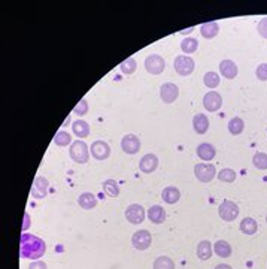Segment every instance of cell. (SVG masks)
Instances as JSON below:
<instances>
[{"instance_id":"83f0119b","label":"cell","mask_w":267,"mask_h":269,"mask_svg":"<svg viewBox=\"0 0 267 269\" xmlns=\"http://www.w3.org/2000/svg\"><path fill=\"white\" fill-rule=\"evenodd\" d=\"M120 69H121V72H123L124 75H132V73H134L136 69H137V61H136L133 57H129L127 60H124V61L120 64Z\"/></svg>"},{"instance_id":"30bf717a","label":"cell","mask_w":267,"mask_h":269,"mask_svg":"<svg viewBox=\"0 0 267 269\" xmlns=\"http://www.w3.org/2000/svg\"><path fill=\"white\" fill-rule=\"evenodd\" d=\"M121 150L126 154H137L140 150V139L133 133L124 135V138L121 139Z\"/></svg>"},{"instance_id":"9a60e30c","label":"cell","mask_w":267,"mask_h":269,"mask_svg":"<svg viewBox=\"0 0 267 269\" xmlns=\"http://www.w3.org/2000/svg\"><path fill=\"white\" fill-rule=\"evenodd\" d=\"M220 72H221V75L224 76V78H227V79H235L236 76H238V66H236V63L235 61H232V60H223L221 63H220Z\"/></svg>"},{"instance_id":"4316f807","label":"cell","mask_w":267,"mask_h":269,"mask_svg":"<svg viewBox=\"0 0 267 269\" xmlns=\"http://www.w3.org/2000/svg\"><path fill=\"white\" fill-rule=\"evenodd\" d=\"M199 48V40L194 39V37H187L181 42V49L185 52V54H193L196 52Z\"/></svg>"},{"instance_id":"5b68a950","label":"cell","mask_w":267,"mask_h":269,"mask_svg":"<svg viewBox=\"0 0 267 269\" xmlns=\"http://www.w3.org/2000/svg\"><path fill=\"white\" fill-rule=\"evenodd\" d=\"M194 175L202 183H211L217 177V168L211 163H197L194 166Z\"/></svg>"},{"instance_id":"cb8c5ba5","label":"cell","mask_w":267,"mask_h":269,"mask_svg":"<svg viewBox=\"0 0 267 269\" xmlns=\"http://www.w3.org/2000/svg\"><path fill=\"white\" fill-rule=\"evenodd\" d=\"M72 130L76 138H87L90 135V124L84 120H78L72 124Z\"/></svg>"},{"instance_id":"4fadbf2b","label":"cell","mask_w":267,"mask_h":269,"mask_svg":"<svg viewBox=\"0 0 267 269\" xmlns=\"http://www.w3.org/2000/svg\"><path fill=\"white\" fill-rule=\"evenodd\" d=\"M48 187H49V181L45 177H36L33 181V187H31V196L34 199H43L48 195Z\"/></svg>"},{"instance_id":"f35d334b","label":"cell","mask_w":267,"mask_h":269,"mask_svg":"<svg viewBox=\"0 0 267 269\" xmlns=\"http://www.w3.org/2000/svg\"><path fill=\"white\" fill-rule=\"evenodd\" d=\"M215 269H233L230 265H227V264H221V265H218V267H215Z\"/></svg>"},{"instance_id":"3957f363","label":"cell","mask_w":267,"mask_h":269,"mask_svg":"<svg viewBox=\"0 0 267 269\" xmlns=\"http://www.w3.org/2000/svg\"><path fill=\"white\" fill-rule=\"evenodd\" d=\"M173 67L178 75L181 76H188L194 72L196 63L190 55H178L173 61Z\"/></svg>"},{"instance_id":"4dcf8cb0","label":"cell","mask_w":267,"mask_h":269,"mask_svg":"<svg viewBox=\"0 0 267 269\" xmlns=\"http://www.w3.org/2000/svg\"><path fill=\"white\" fill-rule=\"evenodd\" d=\"M154 269H175V264L167 256H160L154 261Z\"/></svg>"},{"instance_id":"1f68e13d","label":"cell","mask_w":267,"mask_h":269,"mask_svg":"<svg viewBox=\"0 0 267 269\" xmlns=\"http://www.w3.org/2000/svg\"><path fill=\"white\" fill-rule=\"evenodd\" d=\"M54 144L58 145V147H66V145L72 144V136H70L67 132L60 130V132L55 135V138H54Z\"/></svg>"},{"instance_id":"f546056e","label":"cell","mask_w":267,"mask_h":269,"mask_svg":"<svg viewBox=\"0 0 267 269\" xmlns=\"http://www.w3.org/2000/svg\"><path fill=\"white\" fill-rule=\"evenodd\" d=\"M220 81H221V78L217 72H208L203 76V82L208 88H217L220 85Z\"/></svg>"},{"instance_id":"e575fe53","label":"cell","mask_w":267,"mask_h":269,"mask_svg":"<svg viewBox=\"0 0 267 269\" xmlns=\"http://www.w3.org/2000/svg\"><path fill=\"white\" fill-rule=\"evenodd\" d=\"M73 114H76V115H85V114H88V102H87L85 99H82V100L73 108Z\"/></svg>"},{"instance_id":"9c48e42d","label":"cell","mask_w":267,"mask_h":269,"mask_svg":"<svg viewBox=\"0 0 267 269\" xmlns=\"http://www.w3.org/2000/svg\"><path fill=\"white\" fill-rule=\"evenodd\" d=\"M203 106L209 111V112H217L220 111V108L223 106V97L218 91H208L203 96Z\"/></svg>"},{"instance_id":"2e32d148","label":"cell","mask_w":267,"mask_h":269,"mask_svg":"<svg viewBox=\"0 0 267 269\" xmlns=\"http://www.w3.org/2000/svg\"><path fill=\"white\" fill-rule=\"evenodd\" d=\"M197 156L203 162H211L217 156V150H215V147L212 144L203 142V144H200L197 147Z\"/></svg>"},{"instance_id":"60d3db41","label":"cell","mask_w":267,"mask_h":269,"mask_svg":"<svg viewBox=\"0 0 267 269\" xmlns=\"http://www.w3.org/2000/svg\"><path fill=\"white\" fill-rule=\"evenodd\" d=\"M266 222H267V217H266Z\"/></svg>"},{"instance_id":"f1b7e54d","label":"cell","mask_w":267,"mask_h":269,"mask_svg":"<svg viewBox=\"0 0 267 269\" xmlns=\"http://www.w3.org/2000/svg\"><path fill=\"white\" fill-rule=\"evenodd\" d=\"M103 190H105V193H106L108 196H111V198H117V196L120 195V186H118V183L114 181V180H106V181L103 183Z\"/></svg>"},{"instance_id":"d4e9b609","label":"cell","mask_w":267,"mask_h":269,"mask_svg":"<svg viewBox=\"0 0 267 269\" xmlns=\"http://www.w3.org/2000/svg\"><path fill=\"white\" fill-rule=\"evenodd\" d=\"M214 252L217 253V256L227 259V258L232 256V246H230L227 241H223V240H221V241H217V243H215Z\"/></svg>"},{"instance_id":"836d02e7","label":"cell","mask_w":267,"mask_h":269,"mask_svg":"<svg viewBox=\"0 0 267 269\" xmlns=\"http://www.w3.org/2000/svg\"><path fill=\"white\" fill-rule=\"evenodd\" d=\"M217 177L223 183H233L236 180V172L230 168H226V169L220 171V174H217Z\"/></svg>"},{"instance_id":"277c9868","label":"cell","mask_w":267,"mask_h":269,"mask_svg":"<svg viewBox=\"0 0 267 269\" xmlns=\"http://www.w3.org/2000/svg\"><path fill=\"white\" fill-rule=\"evenodd\" d=\"M239 211H241L239 207L229 199H224L218 208V214L224 222H235L239 217Z\"/></svg>"},{"instance_id":"74e56055","label":"cell","mask_w":267,"mask_h":269,"mask_svg":"<svg viewBox=\"0 0 267 269\" xmlns=\"http://www.w3.org/2000/svg\"><path fill=\"white\" fill-rule=\"evenodd\" d=\"M28 269H48V267H46V264H45L43 261H34V262L28 267Z\"/></svg>"},{"instance_id":"d6a6232c","label":"cell","mask_w":267,"mask_h":269,"mask_svg":"<svg viewBox=\"0 0 267 269\" xmlns=\"http://www.w3.org/2000/svg\"><path fill=\"white\" fill-rule=\"evenodd\" d=\"M253 165L260 169V171H266L267 169V154L266 153H256L253 157Z\"/></svg>"},{"instance_id":"ac0fdd59","label":"cell","mask_w":267,"mask_h":269,"mask_svg":"<svg viewBox=\"0 0 267 269\" xmlns=\"http://www.w3.org/2000/svg\"><path fill=\"white\" fill-rule=\"evenodd\" d=\"M148 219L154 223V225H161L166 222V211L163 207L160 205H152L148 210Z\"/></svg>"},{"instance_id":"ba28073f","label":"cell","mask_w":267,"mask_h":269,"mask_svg":"<svg viewBox=\"0 0 267 269\" xmlns=\"http://www.w3.org/2000/svg\"><path fill=\"white\" fill-rule=\"evenodd\" d=\"M126 219L132 225H140L145 220V208L139 204H132L126 210Z\"/></svg>"},{"instance_id":"6da1fadb","label":"cell","mask_w":267,"mask_h":269,"mask_svg":"<svg viewBox=\"0 0 267 269\" xmlns=\"http://www.w3.org/2000/svg\"><path fill=\"white\" fill-rule=\"evenodd\" d=\"M45 252H46V244L42 238L31 235V234L21 235V244H19L21 259L39 261L40 258H43Z\"/></svg>"},{"instance_id":"ffe728a7","label":"cell","mask_w":267,"mask_h":269,"mask_svg":"<svg viewBox=\"0 0 267 269\" xmlns=\"http://www.w3.org/2000/svg\"><path fill=\"white\" fill-rule=\"evenodd\" d=\"M200 33H202V36L205 39H212V37H215L220 33V25L215 21L205 22V24L200 25Z\"/></svg>"},{"instance_id":"7402d4cb","label":"cell","mask_w":267,"mask_h":269,"mask_svg":"<svg viewBox=\"0 0 267 269\" xmlns=\"http://www.w3.org/2000/svg\"><path fill=\"white\" fill-rule=\"evenodd\" d=\"M212 244L209 241H200L197 246V258L200 261H209L212 258Z\"/></svg>"},{"instance_id":"7c38bea8","label":"cell","mask_w":267,"mask_h":269,"mask_svg":"<svg viewBox=\"0 0 267 269\" xmlns=\"http://www.w3.org/2000/svg\"><path fill=\"white\" fill-rule=\"evenodd\" d=\"M179 96V88L173 82H164L160 87V97L164 103H173Z\"/></svg>"},{"instance_id":"603a6c76","label":"cell","mask_w":267,"mask_h":269,"mask_svg":"<svg viewBox=\"0 0 267 269\" xmlns=\"http://www.w3.org/2000/svg\"><path fill=\"white\" fill-rule=\"evenodd\" d=\"M241 231L245 235H254L259 231V223L253 217H247L241 222Z\"/></svg>"},{"instance_id":"484cf974","label":"cell","mask_w":267,"mask_h":269,"mask_svg":"<svg viewBox=\"0 0 267 269\" xmlns=\"http://www.w3.org/2000/svg\"><path fill=\"white\" fill-rule=\"evenodd\" d=\"M245 129V123L241 117H235L229 121V132L232 135H241Z\"/></svg>"},{"instance_id":"52a82bcc","label":"cell","mask_w":267,"mask_h":269,"mask_svg":"<svg viewBox=\"0 0 267 269\" xmlns=\"http://www.w3.org/2000/svg\"><path fill=\"white\" fill-rule=\"evenodd\" d=\"M152 244V237L148 231L142 229V231H137L133 237H132V246L139 250V252H145L151 247Z\"/></svg>"},{"instance_id":"ab89813d","label":"cell","mask_w":267,"mask_h":269,"mask_svg":"<svg viewBox=\"0 0 267 269\" xmlns=\"http://www.w3.org/2000/svg\"><path fill=\"white\" fill-rule=\"evenodd\" d=\"M193 30H194L193 27H190V28H185V30H182V31H181V34H190Z\"/></svg>"},{"instance_id":"44dd1931","label":"cell","mask_w":267,"mask_h":269,"mask_svg":"<svg viewBox=\"0 0 267 269\" xmlns=\"http://www.w3.org/2000/svg\"><path fill=\"white\" fill-rule=\"evenodd\" d=\"M78 204H79V207H81L82 210L90 211V210L96 208V205H97V198H96L93 193H82V195L78 198Z\"/></svg>"},{"instance_id":"8992f818","label":"cell","mask_w":267,"mask_h":269,"mask_svg":"<svg viewBox=\"0 0 267 269\" xmlns=\"http://www.w3.org/2000/svg\"><path fill=\"white\" fill-rule=\"evenodd\" d=\"M145 69L151 75H160L166 69V61L158 54H151L145 58Z\"/></svg>"},{"instance_id":"e0dca14e","label":"cell","mask_w":267,"mask_h":269,"mask_svg":"<svg viewBox=\"0 0 267 269\" xmlns=\"http://www.w3.org/2000/svg\"><path fill=\"white\" fill-rule=\"evenodd\" d=\"M161 198H163V201H164L166 204L173 205V204L179 202V199H181V192H179L178 187L169 186V187H166V189L161 192Z\"/></svg>"},{"instance_id":"d590c367","label":"cell","mask_w":267,"mask_h":269,"mask_svg":"<svg viewBox=\"0 0 267 269\" xmlns=\"http://www.w3.org/2000/svg\"><path fill=\"white\" fill-rule=\"evenodd\" d=\"M256 75L260 81H267V63H262L257 70H256Z\"/></svg>"},{"instance_id":"8d00e7d4","label":"cell","mask_w":267,"mask_h":269,"mask_svg":"<svg viewBox=\"0 0 267 269\" xmlns=\"http://www.w3.org/2000/svg\"><path fill=\"white\" fill-rule=\"evenodd\" d=\"M257 30H259V33H260L262 37L267 39V18H262V19H260V22H259V25H257Z\"/></svg>"},{"instance_id":"5bb4252c","label":"cell","mask_w":267,"mask_h":269,"mask_svg":"<svg viewBox=\"0 0 267 269\" xmlns=\"http://www.w3.org/2000/svg\"><path fill=\"white\" fill-rule=\"evenodd\" d=\"M158 163H160L158 157H157L155 154L149 153V154H145V156L140 159V162H139V169H140L143 174H152V172L158 168Z\"/></svg>"},{"instance_id":"7a4b0ae2","label":"cell","mask_w":267,"mask_h":269,"mask_svg":"<svg viewBox=\"0 0 267 269\" xmlns=\"http://www.w3.org/2000/svg\"><path fill=\"white\" fill-rule=\"evenodd\" d=\"M69 154H70V159L79 165H85L88 163L90 160V153H88V145L84 142V141H75L72 145H70V150H69Z\"/></svg>"},{"instance_id":"d6986e66","label":"cell","mask_w":267,"mask_h":269,"mask_svg":"<svg viewBox=\"0 0 267 269\" xmlns=\"http://www.w3.org/2000/svg\"><path fill=\"white\" fill-rule=\"evenodd\" d=\"M193 127H194L196 133H199V135L206 133L208 129H209L208 115H205V114H196V115L193 117Z\"/></svg>"},{"instance_id":"8fae6325","label":"cell","mask_w":267,"mask_h":269,"mask_svg":"<svg viewBox=\"0 0 267 269\" xmlns=\"http://www.w3.org/2000/svg\"><path fill=\"white\" fill-rule=\"evenodd\" d=\"M90 153L96 160H106L111 156V147L105 141H94L90 147Z\"/></svg>"}]
</instances>
